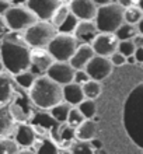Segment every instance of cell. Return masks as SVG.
<instances>
[{
	"label": "cell",
	"instance_id": "2e32d148",
	"mask_svg": "<svg viewBox=\"0 0 143 154\" xmlns=\"http://www.w3.org/2000/svg\"><path fill=\"white\" fill-rule=\"evenodd\" d=\"M30 59H31V66L38 73H46V70L55 62L46 49H31Z\"/></svg>",
	"mask_w": 143,
	"mask_h": 154
},
{
	"label": "cell",
	"instance_id": "ffe728a7",
	"mask_svg": "<svg viewBox=\"0 0 143 154\" xmlns=\"http://www.w3.org/2000/svg\"><path fill=\"white\" fill-rule=\"evenodd\" d=\"M14 123L16 122L11 118L8 105L0 108V137H4L6 134L11 133V130L14 129Z\"/></svg>",
	"mask_w": 143,
	"mask_h": 154
},
{
	"label": "cell",
	"instance_id": "44dd1931",
	"mask_svg": "<svg viewBox=\"0 0 143 154\" xmlns=\"http://www.w3.org/2000/svg\"><path fill=\"white\" fill-rule=\"evenodd\" d=\"M82 91H83V95H84V100L94 101V100H97L102 93L101 83L94 81V80H89L86 84L82 85Z\"/></svg>",
	"mask_w": 143,
	"mask_h": 154
},
{
	"label": "cell",
	"instance_id": "4dcf8cb0",
	"mask_svg": "<svg viewBox=\"0 0 143 154\" xmlns=\"http://www.w3.org/2000/svg\"><path fill=\"white\" fill-rule=\"evenodd\" d=\"M86 121L83 115L80 114V111L76 108V106H72V109H70L69 115H67V121H66V125L70 126V128H73L76 129L79 125H82L83 122Z\"/></svg>",
	"mask_w": 143,
	"mask_h": 154
},
{
	"label": "cell",
	"instance_id": "5bb4252c",
	"mask_svg": "<svg viewBox=\"0 0 143 154\" xmlns=\"http://www.w3.org/2000/svg\"><path fill=\"white\" fill-rule=\"evenodd\" d=\"M94 56V52H93V49H91L90 45H86V44H82L79 45L77 49H76V52L73 53V56L70 57V60L67 62L73 70H84L86 69L87 63L93 59Z\"/></svg>",
	"mask_w": 143,
	"mask_h": 154
},
{
	"label": "cell",
	"instance_id": "f546056e",
	"mask_svg": "<svg viewBox=\"0 0 143 154\" xmlns=\"http://www.w3.org/2000/svg\"><path fill=\"white\" fill-rule=\"evenodd\" d=\"M35 154H61V150H59V147H58L51 139L45 137L39 143L38 150Z\"/></svg>",
	"mask_w": 143,
	"mask_h": 154
},
{
	"label": "cell",
	"instance_id": "8fae6325",
	"mask_svg": "<svg viewBox=\"0 0 143 154\" xmlns=\"http://www.w3.org/2000/svg\"><path fill=\"white\" fill-rule=\"evenodd\" d=\"M118 44L119 41L115 38L114 34H98L90 46L95 56L110 57L112 53L118 51Z\"/></svg>",
	"mask_w": 143,
	"mask_h": 154
},
{
	"label": "cell",
	"instance_id": "8d00e7d4",
	"mask_svg": "<svg viewBox=\"0 0 143 154\" xmlns=\"http://www.w3.org/2000/svg\"><path fill=\"white\" fill-rule=\"evenodd\" d=\"M133 57H135L136 63H142L143 62V48H136L135 53H133Z\"/></svg>",
	"mask_w": 143,
	"mask_h": 154
},
{
	"label": "cell",
	"instance_id": "ab89813d",
	"mask_svg": "<svg viewBox=\"0 0 143 154\" xmlns=\"http://www.w3.org/2000/svg\"><path fill=\"white\" fill-rule=\"evenodd\" d=\"M7 31V25H6V21L2 16H0V35H3L4 32Z\"/></svg>",
	"mask_w": 143,
	"mask_h": 154
},
{
	"label": "cell",
	"instance_id": "cb8c5ba5",
	"mask_svg": "<svg viewBox=\"0 0 143 154\" xmlns=\"http://www.w3.org/2000/svg\"><path fill=\"white\" fill-rule=\"evenodd\" d=\"M138 34L139 32H138V27H136V25H131V24L123 23L114 32V35H115V38L121 42V41H132Z\"/></svg>",
	"mask_w": 143,
	"mask_h": 154
},
{
	"label": "cell",
	"instance_id": "d6986e66",
	"mask_svg": "<svg viewBox=\"0 0 143 154\" xmlns=\"http://www.w3.org/2000/svg\"><path fill=\"white\" fill-rule=\"evenodd\" d=\"M62 88H63V102L66 101V104H69L70 106H77L80 102L84 101L82 85L76 84V83H70Z\"/></svg>",
	"mask_w": 143,
	"mask_h": 154
},
{
	"label": "cell",
	"instance_id": "ac0fdd59",
	"mask_svg": "<svg viewBox=\"0 0 143 154\" xmlns=\"http://www.w3.org/2000/svg\"><path fill=\"white\" fill-rule=\"evenodd\" d=\"M98 133V123L94 119L84 121L82 125H79L74 129V139H77V142H91L93 139L97 137Z\"/></svg>",
	"mask_w": 143,
	"mask_h": 154
},
{
	"label": "cell",
	"instance_id": "ee69618b",
	"mask_svg": "<svg viewBox=\"0 0 143 154\" xmlns=\"http://www.w3.org/2000/svg\"><path fill=\"white\" fill-rule=\"evenodd\" d=\"M61 154H70V153H69V151H67V150H63Z\"/></svg>",
	"mask_w": 143,
	"mask_h": 154
},
{
	"label": "cell",
	"instance_id": "4316f807",
	"mask_svg": "<svg viewBox=\"0 0 143 154\" xmlns=\"http://www.w3.org/2000/svg\"><path fill=\"white\" fill-rule=\"evenodd\" d=\"M14 79V81H16L17 84L20 85L21 88H24V90H30L31 87H33L34 84V81H35V74L33 73V72H23V73L20 74H17V76L13 77Z\"/></svg>",
	"mask_w": 143,
	"mask_h": 154
},
{
	"label": "cell",
	"instance_id": "60d3db41",
	"mask_svg": "<svg viewBox=\"0 0 143 154\" xmlns=\"http://www.w3.org/2000/svg\"><path fill=\"white\" fill-rule=\"evenodd\" d=\"M126 63H129V65H135V63H136L135 57H133V56H128L126 57Z\"/></svg>",
	"mask_w": 143,
	"mask_h": 154
},
{
	"label": "cell",
	"instance_id": "d6a6232c",
	"mask_svg": "<svg viewBox=\"0 0 143 154\" xmlns=\"http://www.w3.org/2000/svg\"><path fill=\"white\" fill-rule=\"evenodd\" d=\"M136 46L133 45L132 41H121L118 44V52L122 55V56L128 57V56H133L135 53Z\"/></svg>",
	"mask_w": 143,
	"mask_h": 154
},
{
	"label": "cell",
	"instance_id": "603a6c76",
	"mask_svg": "<svg viewBox=\"0 0 143 154\" xmlns=\"http://www.w3.org/2000/svg\"><path fill=\"white\" fill-rule=\"evenodd\" d=\"M142 20H143V11L142 8L138 6V3L123 10V21L126 24L138 25Z\"/></svg>",
	"mask_w": 143,
	"mask_h": 154
},
{
	"label": "cell",
	"instance_id": "ba28073f",
	"mask_svg": "<svg viewBox=\"0 0 143 154\" xmlns=\"http://www.w3.org/2000/svg\"><path fill=\"white\" fill-rule=\"evenodd\" d=\"M61 4L62 2L59 0H28L24 3V6L30 11H33V14L37 17V20L49 23L53 13L56 11V8Z\"/></svg>",
	"mask_w": 143,
	"mask_h": 154
},
{
	"label": "cell",
	"instance_id": "f1b7e54d",
	"mask_svg": "<svg viewBox=\"0 0 143 154\" xmlns=\"http://www.w3.org/2000/svg\"><path fill=\"white\" fill-rule=\"evenodd\" d=\"M20 147L14 140L8 137H0V154H18Z\"/></svg>",
	"mask_w": 143,
	"mask_h": 154
},
{
	"label": "cell",
	"instance_id": "7a4b0ae2",
	"mask_svg": "<svg viewBox=\"0 0 143 154\" xmlns=\"http://www.w3.org/2000/svg\"><path fill=\"white\" fill-rule=\"evenodd\" d=\"M28 91L30 100L41 109H52L53 106L63 102V88L45 74L37 77Z\"/></svg>",
	"mask_w": 143,
	"mask_h": 154
},
{
	"label": "cell",
	"instance_id": "e575fe53",
	"mask_svg": "<svg viewBox=\"0 0 143 154\" xmlns=\"http://www.w3.org/2000/svg\"><path fill=\"white\" fill-rule=\"evenodd\" d=\"M108 59H110V62H111V65L112 66H123L125 63H126V57L122 56L118 51H117L115 53H112Z\"/></svg>",
	"mask_w": 143,
	"mask_h": 154
},
{
	"label": "cell",
	"instance_id": "8992f818",
	"mask_svg": "<svg viewBox=\"0 0 143 154\" xmlns=\"http://www.w3.org/2000/svg\"><path fill=\"white\" fill-rule=\"evenodd\" d=\"M79 46V42L76 38L70 34H56L49 45L46 46V51L55 62H69L73 56L76 49Z\"/></svg>",
	"mask_w": 143,
	"mask_h": 154
},
{
	"label": "cell",
	"instance_id": "d4e9b609",
	"mask_svg": "<svg viewBox=\"0 0 143 154\" xmlns=\"http://www.w3.org/2000/svg\"><path fill=\"white\" fill-rule=\"evenodd\" d=\"M70 14V11H69V6L66 3H62L59 7L56 8V11L53 13V16H52V18H51V24L55 27V28H59L63 23H65V20L67 18V16Z\"/></svg>",
	"mask_w": 143,
	"mask_h": 154
},
{
	"label": "cell",
	"instance_id": "b9f144b4",
	"mask_svg": "<svg viewBox=\"0 0 143 154\" xmlns=\"http://www.w3.org/2000/svg\"><path fill=\"white\" fill-rule=\"evenodd\" d=\"M18 154H35L33 150H30V149H24V150H20Z\"/></svg>",
	"mask_w": 143,
	"mask_h": 154
},
{
	"label": "cell",
	"instance_id": "5b68a950",
	"mask_svg": "<svg viewBox=\"0 0 143 154\" xmlns=\"http://www.w3.org/2000/svg\"><path fill=\"white\" fill-rule=\"evenodd\" d=\"M56 28L51 23L38 21L30 28L25 29V34L23 35L24 41L27 42L30 48L33 49H45L49 42L56 37Z\"/></svg>",
	"mask_w": 143,
	"mask_h": 154
},
{
	"label": "cell",
	"instance_id": "7bdbcfd3",
	"mask_svg": "<svg viewBox=\"0 0 143 154\" xmlns=\"http://www.w3.org/2000/svg\"><path fill=\"white\" fill-rule=\"evenodd\" d=\"M3 70H4V66L2 63V60H0V73H3Z\"/></svg>",
	"mask_w": 143,
	"mask_h": 154
},
{
	"label": "cell",
	"instance_id": "9c48e42d",
	"mask_svg": "<svg viewBox=\"0 0 143 154\" xmlns=\"http://www.w3.org/2000/svg\"><path fill=\"white\" fill-rule=\"evenodd\" d=\"M112 69H114V66L111 65V62L108 57H102V56H93L89 63H87L86 69L84 72L87 73L89 79L90 80H94V81H100L107 79V77L110 76L112 73Z\"/></svg>",
	"mask_w": 143,
	"mask_h": 154
},
{
	"label": "cell",
	"instance_id": "6da1fadb",
	"mask_svg": "<svg viewBox=\"0 0 143 154\" xmlns=\"http://www.w3.org/2000/svg\"><path fill=\"white\" fill-rule=\"evenodd\" d=\"M30 48L24 37L20 32H10L3 38L0 44V60L3 63L4 69H7V73L11 76L28 72L31 67V59H30Z\"/></svg>",
	"mask_w": 143,
	"mask_h": 154
},
{
	"label": "cell",
	"instance_id": "e0dca14e",
	"mask_svg": "<svg viewBox=\"0 0 143 154\" xmlns=\"http://www.w3.org/2000/svg\"><path fill=\"white\" fill-rule=\"evenodd\" d=\"M37 134L34 132L33 126L27 125V123H18L16 126V132H14V142L18 144V147H25L28 149L35 143Z\"/></svg>",
	"mask_w": 143,
	"mask_h": 154
},
{
	"label": "cell",
	"instance_id": "d590c367",
	"mask_svg": "<svg viewBox=\"0 0 143 154\" xmlns=\"http://www.w3.org/2000/svg\"><path fill=\"white\" fill-rule=\"evenodd\" d=\"M13 4L11 2H6V0H0V16L3 17L4 14H6V11H7L8 8L11 7Z\"/></svg>",
	"mask_w": 143,
	"mask_h": 154
},
{
	"label": "cell",
	"instance_id": "7c38bea8",
	"mask_svg": "<svg viewBox=\"0 0 143 154\" xmlns=\"http://www.w3.org/2000/svg\"><path fill=\"white\" fill-rule=\"evenodd\" d=\"M69 11L79 21H94L97 16V4L93 0H72L69 4Z\"/></svg>",
	"mask_w": 143,
	"mask_h": 154
},
{
	"label": "cell",
	"instance_id": "f35d334b",
	"mask_svg": "<svg viewBox=\"0 0 143 154\" xmlns=\"http://www.w3.org/2000/svg\"><path fill=\"white\" fill-rule=\"evenodd\" d=\"M132 42H133V45H135L136 48H143V35H140V34H138L133 39H132Z\"/></svg>",
	"mask_w": 143,
	"mask_h": 154
},
{
	"label": "cell",
	"instance_id": "277c9868",
	"mask_svg": "<svg viewBox=\"0 0 143 154\" xmlns=\"http://www.w3.org/2000/svg\"><path fill=\"white\" fill-rule=\"evenodd\" d=\"M142 85H139L135 91L129 95L125 104V112H123V122L125 128L129 134V137L133 139L135 143L140 147L138 137L140 136V111H142Z\"/></svg>",
	"mask_w": 143,
	"mask_h": 154
},
{
	"label": "cell",
	"instance_id": "9a60e30c",
	"mask_svg": "<svg viewBox=\"0 0 143 154\" xmlns=\"http://www.w3.org/2000/svg\"><path fill=\"white\" fill-rule=\"evenodd\" d=\"M16 95L14 79L8 73H0V108L7 106Z\"/></svg>",
	"mask_w": 143,
	"mask_h": 154
},
{
	"label": "cell",
	"instance_id": "836d02e7",
	"mask_svg": "<svg viewBox=\"0 0 143 154\" xmlns=\"http://www.w3.org/2000/svg\"><path fill=\"white\" fill-rule=\"evenodd\" d=\"M89 80H90V79H89V76H87V73L84 70H76V72H74L73 83H76V84H79V85H83V84H86Z\"/></svg>",
	"mask_w": 143,
	"mask_h": 154
},
{
	"label": "cell",
	"instance_id": "1f68e13d",
	"mask_svg": "<svg viewBox=\"0 0 143 154\" xmlns=\"http://www.w3.org/2000/svg\"><path fill=\"white\" fill-rule=\"evenodd\" d=\"M77 23H79L77 18H76L74 16H72V14H69L67 18L65 20V23L56 29L58 34H70V35H73L74 28H76Z\"/></svg>",
	"mask_w": 143,
	"mask_h": 154
},
{
	"label": "cell",
	"instance_id": "7402d4cb",
	"mask_svg": "<svg viewBox=\"0 0 143 154\" xmlns=\"http://www.w3.org/2000/svg\"><path fill=\"white\" fill-rule=\"evenodd\" d=\"M70 109H72V106L69 104H66V102H61V104H58L56 106H53L52 109H49V116L52 118L53 121H56L58 123H66L67 121V115H69Z\"/></svg>",
	"mask_w": 143,
	"mask_h": 154
},
{
	"label": "cell",
	"instance_id": "4fadbf2b",
	"mask_svg": "<svg viewBox=\"0 0 143 154\" xmlns=\"http://www.w3.org/2000/svg\"><path fill=\"white\" fill-rule=\"evenodd\" d=\"M97 35L98 31L94 21H79L73 32V37L76 38L77 42H82L86 45H90Z\"/></svg>",
	"mask_w": 143,
	"mask_h": 154
},
{
	"label": "cell",
	"instance_id": "484cf974",
	"mask_svg": "<svg viewBox=\"0 0 143 154\" xmlns=\"http://www.w3.org/2000/svg\"><path fill=\"white\" fill-rule=\"evenodd\" d=\"M76 108L80 111V114L83 115V118L87 119V121L93 119L95 116V114H97V104H95V101H90V100H84Z\"/></svg>",
	"mask_w": 143,
	"mask_h": 154
},
{
	"label": "cell",
	"instance_id": "3957f363",
	"mask_svg": "<svg viewBox=\"0 0 143 154\" xmlns=\"http://www.w3.org/2000/svg\"><path fill=\"white\" fill-rule=\"evenodd\" d=\"M123 10L125 8L118 2H110V3L100 6L97 10V16L94 18V24L100 34H114L123 21Z\"/></svg>",
	"mask_w": 143,
	"mask_h": 154
},
{
	"label": "cell",
	"instance_id": "83f0119b",
	"mask_svg": "<svg viewBox=\"0 0 143 154\" xmlns=\"http://www.w3.org/2000/svg\"><path fill=\"white\" fill-rule=\"evenodd\" d=\"M67 151L70 154H95L90 142H77V140H74L70 144V149Z\"/></svg>",
	"mask_w": 143,
	"mask_h": 154
},
{
	"label": "cell",
	"instance_id": "74e56055",
	"mask_svg": "<svg viewBox=\"0 0 143 154\" xmlns=\"http://www.w3.org/2000/svg\"><path fill=\"white\" fill-rule=\"evenodd\" d=\"M90 144H91V147H93V150H101L102 149V142L101 140H98L97 137L95 139H93V140H91L90 142Z\"/></svg>",
	"mask_w": 143,
	"mask_h": 154
},
{
	"label": "cell",
	"instance_id": "52a82bcc",
	"mask_svg": "<svg viewBox=\"0 0 143 154\" xmlns=\"http://www.w3.org/2000/svg\"><path fill=\"white\" fill-rule=\"evenodd\" d=\"M6 25L8 29H11L13 32H20L21 29H27L35 23H38L37 17L30 11L24 4H17L11 6L8 8L6 14L3 16Z\"/></svg>",
	"mask_w": 143,
	"mask_h": 154
},
{
	"label": "cell",
	"instance_id": "30bf717a",
	"mask_svg": "<svg viewBox=\"0 0 143 154\" xmlns=\"http://www.w3.org/2000/svg\"><path fill=\"white\" fill-rule=\"evenodd\" d=\"M45 76L61 87H65V85L73 83L74 70L67 62H53L52 66L46 70Z\"/></svg>",
	"mask_w": 143,
	"mask_h": 154
}]
</instances>
